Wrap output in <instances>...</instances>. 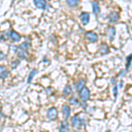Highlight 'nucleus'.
<instances>
[{
  "label": "nucleus",
  "mask_w": 132,
  "mask_h": 132,
  "mask_svg": "<svg viewBox=\"0 0 132 132\" xmlns=\"http://www.w3.org/2000/svg\"><path fill=\"white\" fill-rule=\"evenodd\" d=\"M20 63V62L19 60H17L15 62H12V69H15V68L18 67Z\"/></svg>",
  "instance_id": "obj_24"
},
{
  "label": "nucleus",
  "mask_w": 132,
  "mask_h": 132,
  "mask_svg": "<svg viewBox=\"0 0 132 132\" xmlns=\"http://www.w3.org/2000/svg\"><path fill=\"white\" fill-rule=\"evenodd\" d=\"M131 61H132V54L129 55L127 57H126V71H128V70L129 69L130 67V64H131Z\"/></svg>",
  "instance_id": "obj_21"
},
{
  "label": "nucleus",
  "mask_w": 132,
  "mask_h": 132,
  "mask_svg": "<svg viewBox=\"0 0 132 132\" xmlns=\"http://www.w3.org/2000/svg\"><path fill=\"white\" fill-rule=\"evenodd\" d=\"M126 72H127V71H126V70H122V71H121L120 72H119V74H118V76H122V75H124V74L125 73H126Z\"/></svg>",
  "instance_id": "obj_26"
},
{
  "label": "nucleus",
  "mask_w": 132,
  "mask_h": 132,
  "mask_svg": "<svg viewBox=\"0 0 132 132\" xmlns=\"http://www.w3.org/2000/svg\"><path fill=\"white\" fill-rule=\"evenodd\" d=\"M71 93H72L71 86H69V85L65 86V87L63 88V96H68V95H70Z\"/></svg>",
  "instance_id": "obj_17"
},
{
  "label": "nucleus",
  "mask_w": 132,
  "mask_h": 132,
  "mask_svg": "<svg viewBox=\"0 0 132 132\" xmlns=\"http://www.w3.org/2000/svg\"><path fill=\"white\" fill-rule=\"evenodd\" d=\"M68 128H69V124H68V122L66 120L60 122V127H59L60 132H66L68 130Z\"/></svg>",
  "instance_id": "obj_15"
},
{
  "label": "nucleus",
  "mask_w": 132,
  "mask_h": 132,
  "mask_svg": "<svg viewBox=\"0 0 132 132\" xmlns=\"http://www.w3.org/2000/svg\"><path fill=\"white\" fill-rule=\"evenodd\" d=\"M106 132H110V130H107V131H106Z\"/></svg>",
  "instance_id": "obj_30"
},
{
  "label": "nucleus",
  "mask_w": 132,
  "mask_h": 132,
  "mask_svg": "<svg viewBox=\"0 0 132 132\" xmlns=\"http://www.w3.org/2000/svg\"><path fill=\"white\" fill-rule=\"evenodd\" d=\"M113 93H114V99H116L117 95H118V86H117V85H114V87H113Z\"/></svg>",
  "instance_id": "obj_23"
},
{
  "label": "nucleus",
  "mask_w": 132,
  "mask_h": 132,
  "mask_svg": "<svg viewBox=\"0 0 132 132\" xmlns=\"http://www.w3.org/2000/svg\"><path fill=\"white\" fill-rule=\"evenodd\" d=\"M36 73H37V70L36 69L32 70V71L30 72V74H29V76H28V78H27V83H28V84H30V83L32 82L33 78L36 75Z\"/></svg>",
  "instance_id": "obj_20"
},
{
  "label": "nucleus",
  "mask_w": 132,
  "mask_h": 132,
  "mask_svg": "<svg viewBox=\"0 0 132 132\" xmlns=\"http://www.w3.org/2000/svg\"><path fill=\"white\" fill-rule=\"evenodd\" d=\"M9 75V72L5 65H0V78H6L7 76Z\"/></svg>",
  "instance_id": "obj_9"
},
{
  "label": "nucleus",
  "mask_w": 132,
  "mask_h": 132,
  "mask_svg": "<svg viewBox=\"0 0 132 132\" xmlns=\"http://www.w3.org/2000/svg\"><path fill=\"white\" fill-rule=\"evenodd\" d=\"M109 53V48L106 43H101L100 47V54L101 56H105Z\"/></svg>",
  "instance_id": "obj_8"
},
{
  "label": "nucleus",
  "mask_w": 132,
  "mask_h": 132,
  "mask_svg": "<svg viewBox=\"0 0 132 132\" xmlns=\"http://www.w3.org/2000/svg\"><path fill=\"white\" fill-rule=\"evenodd\" d=\"M119 18H120V15L117 12H113L108 15V20L110 22H114V21L118 20Z\"/></svg>",
  "instance_id": "obj_13"
},
{
  "label": "nucleus",
  "mask_w": 132,
  "mask_h": 132,
  "mask_svg": "<svg viewBox=\"0 0 132 132\" xmlns=\"http://www.w3.org/2000/svg\"><path fill=\"white\" fill-rule=\"evenodd\" d=\"M122 86H123V81L122 80V81L120 82V88H122Z\"/></svg>",
  "instance_id": "obj_28"
},
{
  "label": "nucleus",
  "mask_w": 132,
  "mask_h": 132,
  "mask_svg": "<svg viewBox=\"0 0 132 132\" xmlns=\"http://www.w3.org/2000/svg\"><path fill=\"white\" fill-rule=\"evenodd\" d=\"M70 103H71V105H73V106H77L79 104V101H78V99H76V98H71V99H70Z\"/></svg>",
  "instance_id": "obj_22"
},
{
  "label": "nucleus",
  "mask_w": 132,
  "mask_h": 132,
  "mask_svg": "<svg viewBox=\"0 0 132 132\" xmlns=\"http://www.w3.org/2000/svg\"><path fill=\"white\" fill-rule=\"evenodd\" d=\"M111 84L113 85V86L116 85V78H111Z\"/></svg>",
  "instance_id": "obj_27"
},
{
  "label": "nucleus",
  "mask_w": 132,
  "mask_h": 132,
  "mask_svg": "<svg viewBox=\"0 0 132 132\" xmlns=\"http://www.w3.org/2000/svg\"><path fill=\"white\" fill-rule=\"evenodd\" d=\"M86 40H88V41L91 42H96L98 41V35L96 33H94V32L89 31V32H86Z\"/></svg>",
  "instance_id": "obj_6"
},
{
  "label": "nucleus",
  "mask_w": 132,
  "mask_h": 132,
  "mask_svg": "<svg viewBox=\"0 0 132 132\" xmlns=\"http://www.w3.org/2000/svg\"><path fill=\"white\" fill-rule=\"evenodd\" d=\"M86 80L84 79V78H81V79H79L78 81V83L76 84V89L78 91H81L83 88L85 87L86 86Z\"/></svg>",
  "instance_id": "obj_14"
},
{
  "label": "nucleus",
  "mask_w": 132,
  "mask_h": 132,
  "mask_svg": "<svg viewBox=\"0 0 132 132\" xmlns=\"http://www.w3.org/2000/svg\"><path fill=\"white\" fill-rule=\"evenodd\" d=\"M4 40H5V38H4V36L0 35V41H4Z\"/></svg>",
  "instance_id": "obj_29"
},
{
  "label": "nucleus",
  "mask_w": 132,
  "mask_h": 132,
  "mask_svg": "<svg viewBox=\"0 0 132 132\" xmlns=\"http://www.w3.org/2000/svg\"><path fill=\"white\" fill-rule=\"evenodd\" d=\"M66 4L70 7H76L79 4V1L78 0H68V1H66Z\"/></svg>",
  "instance_id": "obj_19"
},
{
  "label": "nucleus",
  "mask_w": 132,
  "mask_h": 132,
  "mask_svg": "<svg viewBox=\"0 0 132 132\" xmlns=\"http://www.w3.org/2000/svg\"><path fill=\"white\" fill-rule=\"evenodd\" d=\"M8 37H9L10 39L12 40V42H20V39H21L20 35L18 33V32H16V31H10Z\"/></svg>",
  "instance_id": "obj_5"
},
{
  "label": "nucleus",
  "mask_w": 132,
  "mask_h": 132,
  "mask_svg": "<svg viewBox=\"0 0 132 132\" xmlns=\"http://www.w3.org/2000/svg\"><path fill=\"white\" fill-rule=\"evenodd\" d=\"M90 97V90L85 86L81 91H79V98L82 101L86 102Z\"/></svg>",
  "instance_id": "obj_2"
},
{
  "label": "nucleus",
  "mask_w": 132,
  "mask_h": 132,
  "mask_svg": "<svg viewBox=\"0 0 132 132\" xmlns=\"http://www.w3.org/2000/svg\"><path fill=\"white\" fill-rule=\"evenodd\" d=\"M12 50H13L14 52L17 54V56L20 57V59H22V60H26V57H27V52H25V51H23L21 48H19V46H14V47H12Z\"/></svg>",
  "instance_id": "obj_4"
},
{
  "label": "nucleus",
  "mask_w": 132,
  "mask_h": 132,
  "mask_svg": "<svg viewBox=\"0 0 132 132\" xmlns=\"http://www.w3.org/2000/svg\"><path fill=\"white\" fill-rule=\"evenodd\" d=\"M57 116H58V110L56 108H51L47 111V117L50 120H55L57 118Z\"/></svg>",
  "instance_id": "obj_3"
},
{
  "label": "nucleus",
  "mask_w": 132,
  "mask_h": 132,
  "mask_svg": "<svg viewBox=\"0 0 132 132\" xmlns=\"http://www.w3.org/2000/svg\"><path fill=\"white\" fill-rule=\"evenodd\" d=\"M34 4H35V5L37 8L42 9V10L45 9L46 5H47L46 1H44V0H35V1H34Z\"/></svg>",
  "instance_id": "obj_10"
},
{
  "label": "nucleus",
  "mask_w": 132,
  "mask_h": 132,
  "mask_svg": "<svg viewBox=\"0 0 132 132\" xmlns=\"http://www.w3.org/2000/svg\"><path fill=\"white\" fill-rule=\"evenodd\" d=\"M62 111H63V116L65 119L69 118L70 114H71V108H70L69 106L67 105H63V108H62Z\"/></svg>",
  "instance_id": "obj_11"
},
{
  "label": "nucleus",
  "mask_w": 132,
  "mask_h": 132,
  "mask_svg": "<svg viewBox=\"0 0 132 132\" xmlns=\"http://www.w3.org/2000/svg\"><path fill=\"white\" fill-rule=\"evenodd\" d=\"M30 47H31V44L29 43V42H24L22 44H21V45L19 46V48H21V50H22L23 51H25V52H27V51L28 50V48H30Z\"/></svg>",
  "instance_id": "obj_18"
},
{
  "label": "nucleus",
  "mask_w": 132,
  "mask_h": 132,
  "mask_svg": "<svg viewBox=\"0 0 132 132\" xmlns=\"http://www.w3.org/2000/svg\"><path fill=\"white\" fill-rule=\"evenodd\" d=\"M80 20H81L83 25H87L90 21V14L86 12H83L81 14H80Z\"/></svg>",
  "instance_id": "obj_7"
},
{
  "label": "nucleus",
  "mask_w": 132,
  "mask_h": 132,
  "mask_svg": "<svg viewBox=\"0 0 132 132\" xmlns=\"http://www.w3.org/2000/svg\"><path fill=\"white\" fill-rule=\"evenodd\" d=\"M116 27H108V37H109V40L110 41H113L114 40V36H116Z\"/></svg>",
  "instance_id": "obj_12"
},
{
  "label": "nucleus",
  "mask_w": 132,
  "mask_h": 132,
  "mask_svg": "<svg viewBox=\"0 0 132 132\" xmlns=\"http://www.w3.org/2000/svg\"><path fill=\"white\" fill-rule=\"evenodd\" d=\"M5 59H6V56L4 54L3 51L0 50V61H4V60H5Z\"/></svg>",
  "instance_id": "obj_25"
},
{
  "label": "nucleus",
  "mask_w": 132,
  "mask_h": 132,
  "mask_svg": "<svg viewBox=\"0 0 132 132\" xmlns=\"http://www.w3.org/2000/svg\"><path fill=\"white\" fill-rule=\"evenodd\" d=\"M86 119L85 117H81V114H75L71 118V125L74 129H81V127L86 126Z\"/></svg>",
  "instance_id": "obj_1"
},
{
  "label": "nucleus",
  "mask_w": 132,
  "mask_h": 132,
  "mask_svg": "<svg viewBox=\"0 0 132 132\" xmlns=\"http://www.w3.org/2000/svg\"><path fill=\"white\" fill-rule=\"evenodd\" d=\"M92 6H93V12L94 14H97L100 12V5L97 1L92 2Z\"/></svg>",
  "instance_id": "obj_16"
}]
</instances>
